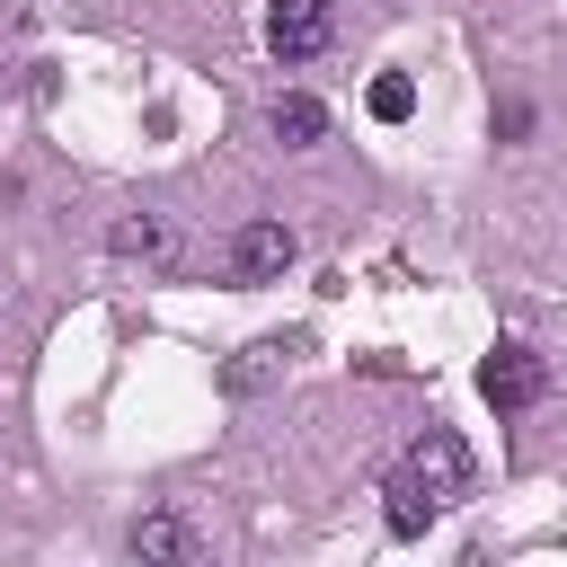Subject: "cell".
Returning a JSON list of instances; mask_svg holds the SVG:
<instances>
[{"label":"cell","mask_w":567,"mask_h":567,"mask_svg":"<svg viewBox=\"0 0 567 567\" xmlns=\"http://www.w3.org/2000/svg\"><path fill=\"white\" fill-rule=\"evenodd\" d=\"M284 363H292V337H248V346L221 363V390H230V399H257V390L284 381Z\"/></svg>","instance_id":"obj_5"},{"label":"cell","mask_w":567,"mask_h":567,"mask_svg":"<svg viewBox=\"0 0 567 567\" xmlns=\"http://www.w3.org/2000/svg\"><path fill=\"white\" fill-rule=\"evenodd\" d=\"M328 0H275L266 9V44H275V62H310V53H328Z\"/></svg>","instance_id":"obj_3"},{"label":"cell","mask_w":567,"mask_h":567,"mask_svg":"<svg viewBox=\"0 0 567 567\" xmlns=\"http://www.w3.org/2000/svg\"><path fill=\"white\" fill-rule=\"evenodd\" d=\"M363 106H372L381 124H408V115H416V80H408V71H381V80L363 89Z\"/></svg>","instance_id":"obj_10"},{"label":"cell","mask_w":567,"mask_h":567,"mask_svg":"<svg viewBox=\"0 0 567 567\" xmlns=\"http://www.w3.org/2000/svg\"><path fill=\"white\" fill-rule=\"evenodd\" d=\"M266 133H275L284 151H319V142H328V106H319L310 89H284V97L266 106Z\"/></svg>","instance_id":"obj_6"},{"label":"cell","mask_w":567,"mask_h":567,"mask_svg":"<svg viewBox=\"0 0 567 567\" xmlns=\"http://www.w3.org/2000/svg\"><path fill=\"white\" fill-rule=\"evenodd\" d=\"M434 505H452V496H470V443L452 434V425H425L416 443H408V461H399Z\"/></svg>","instance_id":"obj_1"},{"label":"cell","mask_w":567,"mask_h":567,"mask_svg":"<svg viewBox=\"0 0 567 567\" xmlns=\"http://www.w3.org/2000/svg\"><path fill=\"white\" fill-rule=\"evenodd\" d=\"M106 248H115V257H168V221H159V213H124V221L106 230Z\"/></svg>","instance_id":"obj_9"},{"label":"cell","mask_w":567,"mask_h":567,"mask_svg":"<svg viewBox=\"0 0 567 567\" xmlns=\"http://www.w3.org/2000/svg\"><path fill=\"white\" fill-rule=\"evenodd\" d=\"M540 390H549V363H540L523 337L487 346V363H478V399H487V408H532Z\"/></svg>","instance_id":"obj_2"},{"label":"cell","mask_w":567,"mask_h":567,"mask_svg":"<svg viewBox=\"0 0 567 567\" xmlns=\"http://www.w3.org/2000/svg\"><path fill=\"white\" fill-rule=\"evenodd\" d=\"M292 257H301L292 221H248V230L230 239V275H239V284H275V275H284Z\"/></svg>","instance_id":"obj_4"},{"label":"cell","mask_w":567,"mask_h":567,"mask_svg":"<svg viewBox=\"0 0 567 567\" xmlns=\"http://www.w3.org/2000/svg\"><path fill=\"white\" fill-rule=\"evenodd\" d=\"M133 558H195V523L186 514H142L133 523Z\"/></svg>","instance_id":"obj_8"},{"label":"cell","mask_w":567,"mask_h":567,"mask_svg":"<svg viewBox=\"0 0 567 567\" xmlns=\"http://www.w3.org/2000/svg\"><path fill=\"white\" fill-rule=\"evenodd\" d=\"M434 514H443V505H434V496H425V487H416L408 470H390V487H381V523H390L399 540H416V532H425Z\"/></svg>","instance_id":"obj_7"}]
</instances>
